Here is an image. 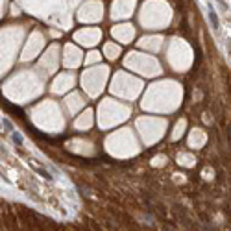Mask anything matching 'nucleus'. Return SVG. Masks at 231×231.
<instances>
[{"label":"nucleus","instance_id":"obj_1","mask_svg":"<svg viewBox=\"0 0 231 231\" xmlns=\"http://www.w3.org/2000/svg\"><path fill=\"white\" fill-rule=\"evenodd\" d=\"M207 15H209V22H211V26H213V30H218L220 28V21H218V15H216L214 8L211 4L207 6Z\"/></svg>","mask_w":231,"mask_h":231},{"label":"nucleus","instance_id":"obj_2","mask_svg":"<svg viewBox=\"0 0 231 231\" xmlns=\"http://www.w3.org/2000/svg\"><path fill=\"white\" fill-rule=\"evenodd\" d=\"M37 172L41 174V176L44 178V179H48V181H52V179H54V178H52V176H50V174H48L46 170H43V168H37Z\"/></svg>","mask_w":231,"mask_h":231},{"label":"nucleus","instance_id":"obj_3","mask_svg":"<svg viewBox=\"0 0 231 231\" xmlns=\"http://www.w3.org/2000/svg\"><path fill=\"white\" fill-rule=\"evenodd\" d=\"M11 133H13V135H11V137H13V143H17V144H22V137H21V135H19L17 131H11Z\"/></svg>","mask_w":231,"mask_h":231},{"label":"nucleus","instance_id":"obj_4","mask_svg":"<svg viewBox=\"0 0 231 231\" xmlns=\"http://www.w3.org/2000/svg\"><path fill=\"white\" fill-rule=\"evenodd\" d=\"M2 124H4V128H8L9 131H15V129H13V126H11V122H9L8 118H4V122H2Z\"/></svg>","mask_w":231,"mask_h":231},{"label":"nucleus","instance_id":"obj_5","mask_svg":"<svg viewBox=\"0 0 231 231\" xmlns=\"http://www.w3.org/2000/svg\"><path fill=\"white\" fill-rule=\"evenodd\" d=\"M228 50H229V56H231V39L228 41Z\"/></svg>","mask_w":231,"mask_h":231},{"label":"nucleus","instance_id":"obj_6","mask_svg":"<svg viewBox=\"0 0 231 231\" xmlns=\"http://www.w3.org/2000/svg\"><path fill=\"white\" fill-rule=\"evenodd\" d=\"M0 128H2V124H0Z\"/></svg>","mask_w":231,"mask_h":231}]
</instances>
